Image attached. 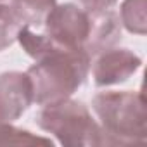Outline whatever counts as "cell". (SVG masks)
Masks as SVG:
<instances>
[{"label": "cell", "instance_id": "cell-1", "mask_svg": "<svg viewBox=\"0 0 147 147\" xmlns=\"http://www.w3.org/2000/svg\"><path fill=\"white\" fill-rule=\"evenodd\" d=\"M90 55L82 49L54 47L26 71L33 87V102L43 106L67 99L87 80Z\"/></svg>", "mask_w": 147, "mask_h": 147}, {"label": "cell", "instance_id": "cell-11", "mask_svg": "<svg viewBox=\"0 0 147 147\" xmlns=\"http://www.w3.org/2000/svg\"><path fill=\"white\" fill-rule=\"evenodd\" d=\"M21 26L23 24L16 18L11 5L0 4V52L9 49L18 40V33Z\"/></svg>", "mask_w": 147, "mask_h": 147}, {"label": "cell", "instance_id": "cell-7", "mask_svg": "<svg viewBox=\"0 0 147 147\" xmlns=\"http://www.w3.org/2000/svg\"><path fill=\"white\" fill-rule=\"evenodd\" d=\"M90 14H92V31L85 45V52L90 57H95L99 52L114 47L121 40V21L113 9Z\"/></svg>", "mask_w": 147, "mask_h": 147}, {"label": "cell", "instance_id": "cell-12", "mask_svg": "<svg viewBox=\"0 0 147 147\" xmlns=\"http://www.w3.org/2000/svg\"><path fill=\"white\" fill-rule=\"evenodd\" d=\"M118 0H80V4L88 12H104L114 9Z\"/></svg>", "mask_w": 147, "mask_h": 147}, {"label": "cell", "instance_id": "cell-4", "mask_svg": "<svg viewBox=\"0 0 147 147\" xmlns=\"http://www.w3.org/2000/svg\"><path fill=\"white\" fill-rule=\"evenodd\" d=\"M92 31V14L76 4H55L43 23V33L62 49H82Z\"/></svg>", "mask_w": 147, "mask_h": 147}, {"label": "cell", "instance_id": "cell-2", "mask_svg": "<svg viewBox=\"0 0 147 147\" xmlns=\"http://www.w3.org/2000/svg\"><path fill=\"white\" fill-rule=\"evenodd\" d=\"M102 128V145H133L147 138V111L142 92L107 90L92 99Z\"/></svg>", "mask_w": 147, "mask_h": 147}, {"label": "cell", "instance_id": "cell-8", "mask_svg": "<svg viewBox=\"0 0 147 147\" xmlns=\"http://www.w3.org/2000/svg\"><path fill=\"white\" fill-rule=\"evenodd\" d=\"M55 0H11V9L23 26L43 28L49 12L55 7Z\"/></svg>", "mask_w": 147, "mask_h": 147}, {"label": "cell", "instance_id": "cell-6", "mask_svg": "<svg viewBox=\"0 0 147 147\" xmlns=\"http://www.w3.org/2000/svg\"><path fill=\"white\" fill-rule=\"evenodd\" d=\"M33 104V87L28 73L7 71L0 75V121L12 123Z\"/></svg>", "mask_w": 147, "mask_h": 147}, {"label": "cell", "instance_id": "cell-3", "mask_svg": "<svg viewBox=\"0 0 147 147\" xmlns=\"http://www.w3.org/2000/svg\"><path fill=\"white\" fill-rule=\"evenodd\" d=\"M36 125L54 135L64 147H100L102 128L92 118L82 100L62 99L43 104L36 114Z\"/></svg>", "mask_w": 147, "mask_h": 147}, {"label": "cell", "instance_id": "cell-10", "mask_svg": "<svg viewBox=\"0 0 147 147\" xmlns=\"http://www.w3.org/2000/svg\"><path fill=\"white\" fill-rule=\"evenodd\" d=\"M50 145L52 147V140L45 138V137H38L28 130L23 128H16L11 123H4L0 121V145Z\"/></svg>", "mask_w": 147, "mask_h": 147}, {"label": "cell", "instance_id": "cell-13", "mask_svg": "<svg viewBox=\"0 0 147 147\" xmlns=\"http://www.w3.org/2000/svg\"><path fill=\"white\" fill-rule=\"evenodd\" d=\"M0 2H2V0H0Z\"/></svg>", "mask_w": 147, "mask_h": 147}, {"label": "cell", "instance_id": "cell-9", "mask_svg": "<svg viewBox=\"0 0 147 147\" xmlns=\"http://www.w3.org/2000/svg\"><path fill=\"white\" fill-rule=\"evenodd\" d=\"M147 2L145 0H123L119 16L121 24L135 35L147 33Z\"/></svg>", "mask_w": 147, "mask_h": 147}, {"label": "cell", "instance_id": "cell-5", "mask_svg": "<svg viewBox=\"0 0 147 147\" xmlns=\"http://www.w3.org/2000/svg\"><path fill=\"white\" fill-rule=\"evenodd\" d=\"M140 66L142 59L135 52L118 47L106 49L95 55L92 67L94 83L97 87H111L125 83L140 69Z\"/></svg>", "mask_w": 147, "mask_h": 147}]
</instances>
